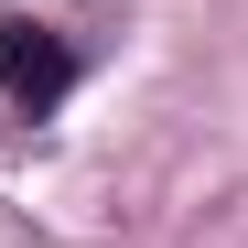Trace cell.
I'll return each instance as SVG.
<instances>
[{"label":"cell","mask_w":248,"mask_h":248,"mask_svg":"<svg viewBox=\"0 0 248 248\" xmlns=\"http://www.w3.org/2000/svg\"><path fill=\"white\" fill-rule=\"evenodd\" d=\"M0 87H11L22 108H44V97H65V87H76V54L54 44L44 22H0Z\"/></svg>","instance_id":"6da1fadb"}]
</instances>
